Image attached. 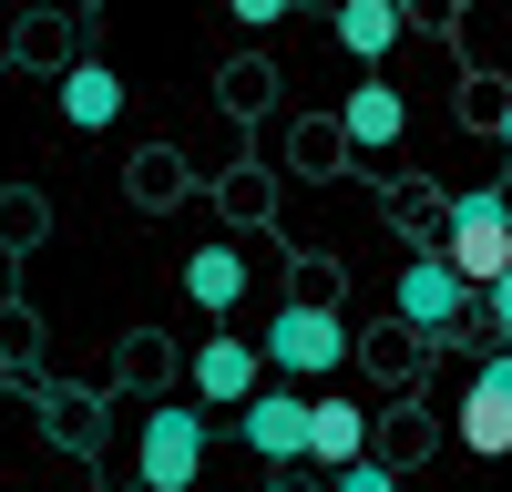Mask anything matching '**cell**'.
<instances>
[{"instance_id": "52a82bcc", "label": "cell", "mask_w": 512, "mask_h": 492, "mask_svg": "<svg viewBox=\"0 0 512 492\" xmlns=\"http://www.w3.org/2000/svg\"><path fill=\"white\" fill-rule=\"evenodd\" d=\"M308 410H318L308 390L267 380V390L236 410V431H246V451H256V462H308Z\"/></svg>"}, {"instance_id": "7a4b0ae2", "label": "cell", "mask_w": 512, "mask_h": 492, "mask_svg": "<svg viewBox=\"0 0 512 492\" xmlns=\"http://www.w3.org/2000/svg\"><path fill=\"white\" fill-rule=\"evenodd\" d=\"M256 349H267V369L297 390V380H328V369L349 359V328H338V308H318V298H287V308L267 318V339H256Z\"/></svg>"}, {"instance_id": "7c38bea8", "label": "cell", "mask_w": 512, "mask_h": 492, "mask_svg": "<svg viewBox=\"0 0 512 492\" xmlns=\"http://www.w3.org/2000/svg\"><path fill=\"white\" fill-rule=\"evenodd\" d=\"M410 21L390 11V0H349V11H338V41H349V52L359 62H379V52H390V41H400Z\"/></svg>"}, {"instance_id": "8992f818", "label": "cell", "mask_w": 512, "mask_h": 492, "mask_svg": "<svg viewBox=\"0 0 512 492\" xmlns=\"http://www.w3.org/2000/svg\"><path fill=\"white\" fill-rule=\"evenodd\" d=\"M256 390H267V349L205 328V349H195V410H246Z\"/></svg>"}, {"instance_id": "2e32d148", "label": "cell", "mask_w": 512, "mask_h": 492, "mask_svg": "<svg viewBox=\"0 0 512 492\" xmlns=\"http://www.w3.org/2000/svg\"><path fill=\"white\" fill-rule=\"evenodd\" d=\"M502 369H512V339H502Z\"/></svg>"}, {"instance_id": "30bf717a", "label": "cell", "mask_w": 512, "mask_h": 492, "mask_svg": "<svg viewBox=\"0 0 512 492\" xmlns=\"http://www.w3.org/2000/svg\"><path fill=\"white\" fill-rule=\"evenodd\" d=\"M185 298H195L205 318H226V308L246 298V257H236V246H195V257H185Z\"/></svg>"}, {"instance_id": "277c9868", "label": "cell", "mask_w": 512, "mask_h": 492, "mask_svg": "<svg viewBox=\"0 0 512 492\" xmlns=\"http://www.w3.org/2000/svg\"><path fill=\"white\" fill-rule=\"evenodd\" d=\"M390 308H400V328H420V339H451L461 308H472V287H461V277H451V257L431 246V257H410V267L390 277Z\"/></svg>"}, {"instance_id": "9c48e42d", "label": "cell", "mask_w": 512, "mask_h": 492, "mask_svg": "<svg viewBox=\"0 0 512 492\" xmlns=\"http://www.w3.org/2000/svg\"><path fill=\"white\" fill-rule=\"evenodd\" d=\"M308 462L338 482V472H349V462H369V410L359 400H318L308 410Z\"/></svg>"}, {"instance_id": "4fadbf2b", "label": "cell", "mask_w": 512, "mask_h": 492, "mask_svg": "<svg viewBox=\"0 0 512 492\" xmlns=\"http://www.w3.org/2000/svg\"><path fill=\"white\" fill-rule=\"evenodd\" d=\"M328 492H400V472H390V462H379V451H369V462H349V472H338Z\"/></svg>"}, {"instance_id": "8fae6325", "label": "cell", "mask_w": 512, "mask_h": 492, "mask_svg": "<svg viewBox=\"0 0 512 492\" xmlns=\"http://www.w3.org/2000/svg\"><path fill=\"white\" fill-rule=\"evenodd\" d=\"M62 113L82 123V134H103V123L123 113V72H113V62H72V72H62Z\"/></svg>"}, {"instance_id": "5b68a950", "label": "cell", "mask_w": 512, "mask_h": 492, "mask_svg": "<svg viewBox=\"0 0 512 492\" xmlns=\"http://www.w3.org/2000/svg\"><path fill=\"white\" fill-rule=\"evenodd\" d=\"M451 441L472 451V462H512V369H502V349L472 369V390L451 410Z\"/></svg>"}, {"instance_id": "5bb4252c", "label": "cell", "mask_w": 512, "mask_h": 492, "mask_svg": "<svg viewBox=\"0 0 512 492\" xmlns=\"http://www.w3.org/2000/svg\"><path fill=\"white\" fill-rule=\"evenodd\" d=\"M482 308H492V328H502V339H512V267H502V277L482 287Z\"/></svg>"}, {"instance_id": "3957f363", "label": "cell", "mask_w": 512, "mask_h": 492, "mask_svg": "<svg viewBox=\"0 0 512 492\" xmlns=\"http://www.w3.org/2000/svg\"><path fill=\"white\" fill-rule=\"evenodd\" d=\"M134 482H144V492H195V482H205V410H195V400H164V410H144Z\"/></svg>"}, {"instance_id": "6da1fadb", "label": "cell", "mask_w": 512, "mask_h": 492, "mask_svg": "<svg viewBox=\"0 0 512 492\" xmlns=\"http://www.w3.org/2000/svg\"><path fill=\"white\" fill-rule=\"evenodd\" d=\"M441 257H451V277L472 287V298H482V287L512 267V195H502V185L451 195V236H441Z\"/></svg>"}, {"instance_id": "ba28073f", "label": "cell", "mask_w": 512, "mask_h": 492, "mask_svg": "<svg viewBox=\"0 0 512 492\" xmlns=\"http://www.w3.org/2000/svg\"><path fill=\"white\" fill-rule=\"evenodd\" d=\"M338 134H349L359 154H390V144L410 134V103H400V93H390V82H379V72H369V82H359V93H349V103H338Z\"/></svg>"}, {"instance_id": "9a60e30c", "label": "cell", "mask_w": 512, "mask_h": 492, "mask_svg": "<svg viewBox=\"0 0 512 492\" xmlns=\"http://www.w3.org/2000/svg\"><path fill=\"white\" fill-rule=\"evenodd\" d=\"M492 134H502V154H512V93H502V103H492Z\"/></svg>"}]
</instances>
